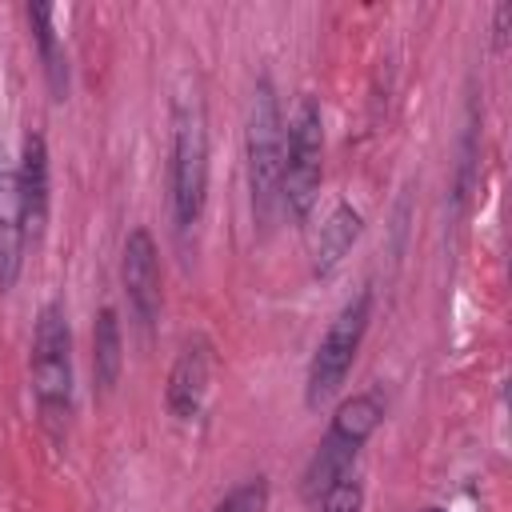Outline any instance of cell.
Returning a JSON list of instances; mask_svg holds the SVG:
<instances>
[{"instance_id":"1","label":"cell","mask_w":512,"mask_h":512,"mask_svg":"<svg viewBox=\"0 0 512 512\" xmlns=\"http://www.w3.org/2000/svg\"><path fill=\"white\" fill-rule=\"evenodd\" d=\"M208 176H212L208 108H204L200 84L184 76L172 96V144H168V216L180 248H188V240L204 220Z\"/></svg>"},{"instance_id":"2","label":"cell","mask_w":512,"mask_h":512,"mask_svg":"<svg viewBox=\"0 0 512 512\" xmlns=\"http://www.w3.org/2000/svg\"><path fill=\"white\" fill-rule=\"evenodd\" d=\"M280 168H284V108L268 72L256 76L244 116V180L252 224L268 232L280 216Z\"/></svg>"},{"instance_id":"3","label":"cell","mask_w":512,"mask_h":512,"mask_svg":"<svg viewBox=\"0 0 512 512\" xmlns=\"http://www.w3.org/2000/svg\"><path fill=\"white\" fill-rule=\"evenodd\" d=\"M28 384L40 412V424L52 440H64L76 408V372H72V328L60 300L40 304L28 344Z\"/></svg>"},{"instance_id":"4","label":"cell","mask_w":512,"mask_h":512,"mask_svg":"<svg viewBox=\"0 0 512 512\" xmlns=\"http://www.w3.org/2000/svg\"><path fill=\"white\" fill-rule=\"evenodd\" d=\"M384 424V400L380 392H352L336 404L328 432L320 436V444L312 448L304 472H300V496L308 504H316L340 476H348L356 468L360 448L376 436V428Z\"/></svg>"},{"instance_id":"5","label":"cell","mask_w":512,"mask_h":512,"mask_svg":"<svg viewBox=\"0 0 512 512\" xmlns=\"http://www.w3.org/2000/svg\"><path fill=\"white\" fill-rule=\"evenodd\" d=\"M324 180V112L312 92H300L284 124V168H280V212L292 224H308Z\"/></svg>"},{"instance_id":"6","label":"cell","mask_w":512,"mask_h":512,"mask_svg":"<svg viewBox=\"0 0 512 512\" xmlns=\"http://www.w3.org/2000/svg\"><path fill=\"white\" fill-rule=\"evenodd\" d=\"M372 308H376V292L364 284L336 308V316L320 332V340L312 348V360H308V372H304V404L312 412H320L344 388V380L356 364V352L368 336Z\"/></svg>"},{"instance_id":"7","label":"cell","mask_w":512,"mask_h":512,"mask_svg":"<svg viewBox=\"0 0 512 512\" xmlns=\"http://www.w3.org/2000/svg\"><path fill=\"white\" fill-rule=\"evenodd\" d=\"M16 200H20V228L24 248H40L52 220V164L44 132H24L20 160H16Z\"/></svg>"},{"instance_id":"8","label":"cell","mask_w":512,"mask_h":512,"mask_svg":"<svg viewBox=\"0 0 512 512\" xmlns=\"http://www.w3.org/2000/svg\"><path fill=\"white\" fill-rule=\"evenodd\" d=\"M120 284H124L132 320L140 324V332H152L156 320H160V284H164V276H160L156 236L144 224L128 228V236H124V248H120Z\"/></svg>"},{"instance_id":"9","label":"cell","mask_w":512,"mask_h":512,"mask_svg":"<svg viewBox=\"0 0 512 512\" xmlns=\"http://www.w3.org/2000/svg\"><path fill=\"white\" fill-rule=\"evenodd\" d=\"M208 384H212V344L208 336H192L180 344L168 380H164V408L172 420L192 424L204 412L208 400Z\"/></svg>"},{"instance_id":"10","label":"cell","mask_w":512,"mask_h":512,"mask_svg":"<svg viewBox=\"0 0 512 512\" xmlns=\"http://www.w3.org/2000/svg\"><path fill=\"white\" fill-rule=\"evenodd\" d=\"M24 228H20V200H16V168L4 156L0 140V292H12L24 272Z\"/></svg>"},{"instance_id":"11","label":"cell","mask_w":512,"mask_h":512,"mask_svg":"<svg viewBox=\"0 0 512 512\" xmlns=\"http://www.w3.org/2000/svg\"><path fill=\"white\" fill-rule=\"evenodd\" d=\"M24 16H28V32H32L36 56H40L44 88H48V96L60 104V100H68L72 76H68V52H64V40H60V32H56V8H52V4H28Z\"/></svg>"},{"instance_id":"12","label":"cell","mask_w":512,"mask_h":512,"mask_svg":"<svg viewBox=\"0 0 512 512\" xmlns=\"http://www.w3.org/2000/svg\"><path fill=\"white\" fill-rule=\"evenodd\" d=\"M360 232H364L360 208H352L348 200L332 204V212L324 216V224L316 232V244H312V276L316 280H328L344 264V256L352 252V244L360 240Z\"/></svg>"},{"instance_id":"13","label":"cell","mask_w":512,"mask_h":512,"mask_svg":"<svg viewBox=\"0 0 512 512\" xmlns=\"http://www.w3.org/2000/svg\"><path fill=\"white\" fill-rule=\"evenodd\" d=\"M124 372V328H120V312L112 304H104L92 316V380L96 392L108 396L120 384Z\"/></svg>"},{"instance_id":"14","label":"cell","mask_w":512,"mask_h":512,"mask_svg":"<svg viewBox=\"0 0 512 512\" xmlns=\"http://www.w3.org/2000/svg\"><path fill=\"white\" fill-rule=\"evenodd\" d=\"M268 500H272V484L264 472H256V476L240 480L236 488H228L212 512H268Z\"/></svg>"},{"instance_id":"15","label":"cell","mask_w":512,"mask_h":512,"mask_svg":"<svg viewBox=\"0 0 512 512\" xmlns=\"http://www.w3.org/2000/svg\"><path fill=\"white\" fill-rule=\"evenodd\" d=\"M320 512H364V480L356 472L340 476L320 500H316Z\"/></svg>"},{"instance_id":"16","label":"cell","mask_w":512,"mask_h":512,"mask_svg":"<svg viewBox=\"0 0 512 512\" xmlns=\"http://www.w3.org/2000/svg\"><path fill=\"white\" fill-rule=\"evenodd\" d=\"M508 24H512V4L500 0V4L492 8V48H496V52L508 48Z\"/></svg>"},{"instance_id":"17","label":"cell","mask_w":512,"mask_h":512,"mask_svg":"<svg viewBox=\"0 0 512 512\" xmlns=\"http://www.w3.org/2000/svg\"><path fill=\"white\" fill-rule=\"evenodd\" d=\"M424 512H444V508H424Z\"/></svg>"}]
</instances>
